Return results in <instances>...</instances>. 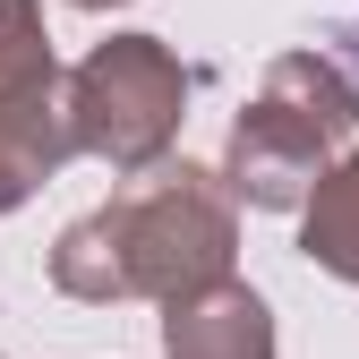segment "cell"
<instances>
[{
    "mask_svg": "<svg viewBox=\"0 0 359 359\" xmlns=\"http://www.w3.org/2000/svg\"><path fill=\"white\" fill-rule=\"evenodd\" d=\"M240 222H231V180L197 163H154L146 189H120L111 205L77 214L52 248V283L69 299H189L231 274Z\"/></svg>",
    "mask_w": 359,
    "mask_h": 359,
    "instance_id": "cell-1",
    "label": "cell"
},
{
    "mask_svg": "<svg viewBox=\"0 0 359 359\" xmlns=\"http://www.w3.org/2000/svg\"><path fill=\"white\" fill-rule=\"evenodd\" d=\"M359 128V86L342 77V60L325 52H283L265 69L257 103L231 120V154H222V180L231 197L283 214V205H308V189L325 180V163L351 146Z\"/></svg>",
    "mask_w": 359,
    "mask_h": 359,
    "instance_id": "cell-2",
    "label": "cell"
},
{
    "mask_svg": "<svg viewBox=\"0 0 359 359\" xmlns=\"http://www.w3.org/2000/svg\"><path fill=\"white\" fill-rule=\"evenodd\" d=\"M189 120V69H180L171 43L154 34H111L69 69V128L77 154H95L111 171H154Z\"/></svg>",
    "mask_w": 359,
    "mask_h": 359,
    "instance_id": "cell-3",
    "label": "cell"
},
{
    "mask_svg": "<svg viewBox=\"0 0 359 359\" xmlns=\"http://www.w3.org/2000/svg\"><path fill=\"white\" fill-rule=\"evenodd\" d=\"M69 154H77V128H69V77H43V86L0 95V214H18Z\"/></svg>",
    "mask_w": 359,
    "mask_h": 359,
    "instance_id": "cell-4",
    "label": "cell"
},
{
    "mask_svg": "<svg viewBox=\"0 0 359 359\" xmlns=\"http://www.w3.org/2000/svg\"><path fill=\"white\" fill-rule=\"evenodd\" d=\"M163 359H274V317L248 283H205L189 299H163Z\"/></svg>",
    "mask_w": 359,
    "mask_h": 359,
    "instance_id": "cell-5",
    "label": "cell"
},
{
    "mask_svg": "<svg viewBox=\"0 0 359 359\" xmlns=\"http://www.w3.org/2000/svg\"><path fill=\"white\" fill-rule=\"evenodd\" d=\"M299 257L325 265V274L359 283V154H334L325 180L299 205Z\"/></svg>",
    "mask_w": 359,
    "mask_h": 359,
    "instance_id": "cell-6",
    "label": "cell"
},
{
    "mask_svg": "<svg viewBox=\"0 0 359 359\" xmlns=\"http://www.w3.org/2000/svg\"><path fill=\"white\" fill-rule=\"evenodd\" d=\"M43 77H60L52 69V34H43V9L34 0H0V95L43 86Z\"/></svg>",
    "mask_w": 359,
    "mask_h": 359,
    "instance_id": "cell-7",
    "label": "cell"
},
{
    "mask_svg": "<svg viewBox=\"0 0 359 359\" xmlns=\"http://www.w3.org/2000/svg\"><path fill=\"white\" fill-rule=\"evenodd\" d=\"M69 9H128V0H69Z\"/></svg>",
    "mask_w": 359,
    "mask_h": 359,
    "instance_id": "cell-8",
    "label": "cell"
},
{
    "mask_svg": "<svg viewBox=\"0 0 359 359\" xmlns=\"http://www.w3.org/2000/svg\"><path fill=\"white\" fill-rule=\"evenodd\" d=\"M351 43H359V26H351Z\"/></svg>",
    "mask_w": 359,
    "mask_h": 359,
    "instance_id": "cell-9",
    "label": "cell"
}]
</instances>
